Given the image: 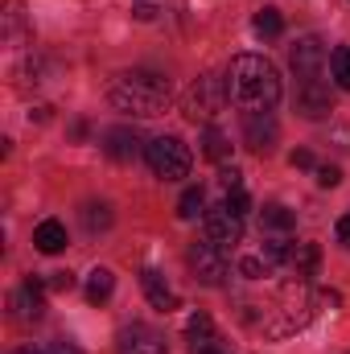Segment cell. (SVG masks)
<instances>
[{
  "label": "cell",
  "instance_id": "d590c367",
  "mask_svg": "<svg viewBox=\"0 0 350 354\" xmlns=\"http://www.w3.org/2000/svg\"><path fill=\"white\" fill-rule=\"evenodd\" d=\"M12 354H46V351H37V346H17Z\"/></svg>",
  "mask_w": 350,
  "mask_h": 354
},
{
  "label": "cell",
  "instance_id": "603a6c76",
  "mask_svg": "<svg viewBox=\"0 0 350 354\" xmlns=\"http://www.w3.org/2000/svg\"><path fill=\"white\" fill-rule=\"evenodd\" d=\"M185 338H190L194 346L214 342V322H210V313H194V317L185 322Z\"/></svg>",
  "mask_w": 350,
  "mask_h": 354
},
{
  "label": "cell",
  "instance_id": "52a82bcc",
  "mask_svg": "<svg viewBox=\"0 0 350 354\" xmlns=\"http://www.w3.org/2000/svg\"><path fill=\"white\" fill-rule=\"evenodd\" d=\"M202 239L227 252V248H235V243L243 239V218H235V214L219 202V206H210V210L202 214Z\"/></svg>",
  "mask_w": 350,
  "mask_h": 354
},
{
  "label": "cell",
  "instance_id": "277c9868",
  "mask_svg": "<svg viewBox=\"0 0 350 354\" xmlns=\"http://www.w3.org/2000/svg\"><path fill=\"white\" fill-rule=\"evenodd\" d=\"M231 103V95H227V79L223 75H202V79H194L190 91L181 95V111L198 124H210V120H219L223 115V107Z\"/></svg>",
  "mask_w": 350,
  "mask_h": 354
},
{
  "label": "cell",
  "instance_id": "6da1fadb",
  "mask_svg": "<svg viewBox=\"0 0 350 354\" xmlns=\"http://www.w3.org/2000/svg\"><path fill=\"white\" fill-rule=\"evenodd\" d=\"M227 95L235 107L243 111H272L280 103V71L264 58V54H235L231 66H227Z\"/></svg>",
  "mask_w": 350,
  "mask_h": 354
},
{
  "label": "cell",
  "instance_id": "4fadbf2b",
  "mask_svg": "<svg viewBox=\"0 0 350 354\" xmlns=\"http://www.w3.org/2000/svg\"><path fill=\"white\" fill-rule=\"evenodd\" d=\"M103 153H107L111 161H132V157L140 153V136H136L132 128H111V132L103 136Z\"/></svg>",
  "mask_w": 350,
  "mask_h": 354
},
{
  "label": "cell",
  "instance_id": "3957f363",
  "mask_svg": "<svg viewBox=\"0 0 350 354\" xmlns=\"http://www.w3.org/2000/svg\"><path fill=\"white\" fill-rule=\"evenodd\" d=\"M145 161H149L153 177H161V181H181V177H190V165H194L190 145L181 136H169V132L145 140Z\"/></svg>",
  "mask_w": 350,
  "mask_h": 354
},
{
  "label": "cell",
  "instance_id": "836d02e7",
  "mask_svg": "<svg viewBox=\"0 0 350 354\" xmlns=\"http://www.w3.org/2000/svg\"><path fill=\"white\" fill-rule=\"evenodd\" d=\"M46 354H83L75 342H54V346H46Z\"/></svg>",
  "mask_w": 350,
  "mask_h": 354
},
{
  "label": "cell",
  "instance_id": "ba28073f",
  "mask_svg": "<svg viewBox=\"0 0 350 354\" xmlns=\"http://www.w3.org/2000/svg\"><path fill=\"white\" fill-rule=\"evenodd\" d=\"M46 280H37V276H29L21 288H12V297H8V309H12V317L21 322V326H33V322H42V313H46Z\"/></svg>",
  "mask_w": 350,
  "mask_h": 354
},
{
  "label": "cell",
  "instance_id": "484cf974",
  "mask_svg": "<svg viewBox=\"0 0 350 354\" xmlns=\"http://www.w3.org/2000/svg\"><path fill=\"white\" fill-rule=\"evenodd\" d=\"M223 206H227V210H231L235 218H243V214L252 210V198H248V189H231V194L223 198Z\"/></svg>",
  "mask_w": 350,
  "mask_h": 354
},
{
  "label": "cell",
  "instance_id": "44dd1931",
  "mask_svg": "<svg viewBox=\"0 0 350 354\" xmlns=\"http://www.w3.org/2000/svg\"><path fill=\"white\" fill-rule=\"evenodd\" d=\"M202 210H206V189H202V185H190V189L177 198V218L190 223V218H198Z\"/></svg>",
  "mask_w": 350,
  "mask_h": 354
},
{
  "label": "cell",
  "instance_id": "d6a6232c",
  "mask_svg": "<svg viewBox=\"0 0 350 354\" xmlns=\"http://www.w3.org/2000/svg\"><path fill=\"white\" fill-rule=\"evenodd\" d=\"M132 17H136V21H153L157 8H153V4H132Z\"/></svg>",
  "mask_w": 350,
  "mask_h": 354
},
{
  "label": "cell",
  "instance_id": "5bb4252c",
  "mask_svg": "<svg viewBox=\"0 0 350 354\" xmlns=\"http://www.w3.org/2000/svg\"><path fill=\"white\" fill-rule=\"evenodd\" d=\"M33 243H37V252H42V256H58V252L66 248V227H62L58 218H46V223H37Z\"/></svg>",
  "mask_w": 350,
  "mask_h": 354
},
{
  "label": "cell",
  "instance_id": "9c48e42d",
  "mask_svg": "<svg viewBox=\"0 0 350 354\" xmlns=\"http://www.w3.org/2000/svg\"><path fill=\"white\" fill-rule=\"evenodd\" d=\"M120 354H169V342H165L161 330L132 322V326L120 330Z\"/></svg>",
  "mask_w": 350,
  "mask_h": 354
},
{
  "label": "cell",
  "instance_id": "5b68a950",
  "mask_svg": "<svg viewBox=\"0 0 350 354\" xmlns=\"http://www.w3.org/2000/svg\"><path fill=\"white\" fill-rule=\"evenodd\" d=\"M326 62H330V54H326V41H322L317 33L297 37V46L288 50V66H293V75H297L301 83H317V79L326 75Z\"/></svg>",
  "mask_w": 350,
  "mask_h": 354
},
{
  "label": "cell",
  "instance_id": "cb8c5ba5",
  "mask_svg": "<svg viewBox=\"0 0 350 354\" xmlns=\"http://www.w3.org/2000/svg\"><path fill=\"white\" fill-rule=\"evenodd\" d=\"M252 29H256L260 37H280V33H284V17H280L276 8H260V12L252 17Z\"/></svg>",
  "mask_w": 350,
  "mask_h": 354
},
{
  "label": "cell",
  "instance_id": "ffe728a7",
  "mask_svg": "<svg viewBox=\"0 0 350 354\" xmlns=\"http://www.w3.org/2000/svg\"><path fill=\"white\" fill-rule=\"evenodd\" d=\"M111 292H116V272L111 268H95L91 280H87V301L91 305H103Z\"/></svg>",
  "mask_w": 350,
  "mask_h": 354
},
{
  "label": "cell",
  "instance_id": "8fae6325",
  "mask_svg": "<svg viewBox=\"0 0 350 354\" xmlns=\"http://www.w3.org/2000/svg\"><path fill=\"white\" fill-rule=\"evenodd\" d=\"M276 140H280V128H276V120H272L268 111H248V115H243V145H248V149L272 153Z\"/></svg>",
  "mask_w": 350,
  "mask_h": 354
},
{
  "label": "cell",
  "instance_id": "1f68e13d",
  "mask_svg": "<svg viewBox=\"0 0 350 354\" xmlns=\"http://www.w3.org/2000/svg\"><path fill=\"white\" fill-rule=\"evenodd\" d=\"M334 235H338V243H342V248H350V210L342 214V218H338V227H334Z\"/></svg>",
  "mask_w": 350,
  "mask_h": 354
},
{
  "label": "cell",
  "instance_id": "4dcf8cb0",
  "mask_svg": "<svg viewBox=\"0 0 350 354\" xmlns=\"http://www.w3.org/2000/svg\"><path fill=\"white\" fill-rule=\"evenodd\" d=\"M288 165H293V169H317V161H313L309 149H297V153L288 157Z\"/></svg>",
  "mask_w": 350,
  "mask_h": 354
},
{
  "label": "cell",
  "instance_id": "e575fe53",
  "mask_svg": "<svg viewBox=\"0 0 350 354\" xmlns=\"http://www.w3.org/2000/svg\"><path fill=\"white\" fill-rule=\"evenodd\" d=\"M194 354H223L214 342H202V346H194Z\"/></svg>",
  "mask_w": 350,
  "mask_h": 354
},
{
  "label": "cell",
  "instance_id": "9a60e30c",
  "mask_svg": "<svg viewBox=\"0 0 350 354\" xmlns=\"http://www.w3.org/2000/svg\"><path fill=\"white\" fill-rule=\"evenodd\" d=\"M297 227V214L288 210V206H280V202H268L260 210V231H268V235H288Z\"/></svg>",
  "mask_w": 350,
  "mask_h": 354
},
{
  "label": "cell",
  "instance_id": "f546056e",
  "mask_svg": "<svg viewBox=\"0 0 350 354\" xmlns=\"http://www.w3.org/2000/svg\"><path fill=\"white\" fill-rule=\"evenodd\" d=\"M46 284H50L54 292H71V288H75V272H54Z\"/></svg>",
  "mask_w": 350,
  "mask_h": 354
},
{
  "label": "cell",
  "instance_id": "2e32d148",
  "mask_svg": "<svg viewBox=\"0 0 350 354\" xmlns=\"http://www.w3.org/2000/svg\"><path fill=\"white\" fill-rule=\"evenodd\" d=\"M25 33H29L25 4H21V0H8V4H4V41H8V46H21Z\"/></svg>",
  "mask_w": 350,
  "mask_h": 354
},
{
  "label": "cell",
  "instance_id": "4316f807",
  "mask_svg": "<svg viewBox=\"0 0 350 354\" xmlns=\"http://www.w3.org/2000/svg\"><path fill=\"white\" fill-rule=\"evenodd\" d=\"M239 272H243L248 280H260V276H268V264H264L260 256H243V260H239Z\"/></svg>",
  "mask_w": 350,
  "mask_h": 354
},
{
  "label": "cell",
  "instance_id": "e0dca14e",
  "mask_svg": "<svg viewBox=\"0 0 350 354\" xmlns=\"http://www.w3.org/2000/svg\"><path fill=\"white\" fill-rule=\"evenodd\" d=\"M317 264H322V248H317V243H293V260H288V268H293L301 280H309V276L317 272Z\"/></svg>",
  "mask_w": 350,
  "mask_h": 354
},
{
  "label": "cell",
  "instance_id": "f1b7e54d",
  "mask_svg": "<svg viewBox=\"0 0 350 354\" xmlns=\"http://www.w3.org/2000/svg\"><path fill=\"white\" fill-rule=\"evenodd\" d=\"M338 181H342V169L338 165H317V185L322 189H334Z\"/></svg>",
  "mask_w": 350,
  "mask_h": 354
},
{
  "label": "cell",
  "instance_id": "7a4b0ae2",
  "mask_svg": "<svg viewBox=\"0 0 350 354\" xmlns=\"http://www.w3.org/2000/svg\"><path fill=\"white\" fill-rule=\"evenodd\" d=\"M169 79H161L157 71H128V75H116L111 87H107V99L116 111L124 115H136V120H153L169 107Z\"/></svg>",
  "mask_w": 350,
  "mask_h": 354
},
{
  "label": "cell",
  "instance_id": "83f0119b",
  "mask_svg": "<svg viewBox=\"0 0 350 354\" xmlns=\"http://www.w3.org/2000/svg\"><path fill=\"white\" fill-rule=\"evenodd\" d=\"M219 185H223L227 194H231V189H243V174H239L235 165H223V169H219Z\"/></svg>",
  "mask_w": 350,
  "mask_h": 354
},
{
  "label": "cell",
  "instance_id": "7c38bea8",
  "mask_svg": "<svg viewBox=\"0 0 350 354\" xmlns=\"http://www.w3.org/2000/svg\"><path fill=\"white\" fill-rule=\"evenodd\" d=\"M140 288H145L149 305H153V309H161V313H169V309L181 305V301H177V292L169 288V280H165L157 268H145V272H140Z\"/></svg>",
  "mask_w": 350,
  "mask_h": 354
},
{
  "label": "cell",
  "instance_id": "7402d4cb",
  "mask_svg": "<svg viewBox=\"0 0 350 354\" xmlns=\"http://www.w3.org/2000/svg\"><path fill=\"white\" fill-rule=\"evenodd\" d=\"M111 223H116V218H111V206H107V202H87V206H83V227H87L91 235H95V231H111Z\"/></svg>",
  "mask_w": 350,
  "mask_h": 354
},
{
  "label": "cell",
  "instance_id": "8992f818",
  "mask_svg": "<svg viewBox=\"0 0 350 354\" xmlns=\"http://www.w3.org/2000/svg\"><path fill=\"white\" fill-rule=\"evenodd\" d=\"M190 272H194V280H198V284L219 288V284L227 280V272H231V264H227V252L202 239L198 248H190Z\"/></svg>",
  "mask_w": 350,
  "mask_h": 354
},
{
  "label": "cell",
  "instance_id": "d6986e66",
  "mask_svg": "<svg viewBox=\"0 0 350 354\" xmlns=\"http://www.w3.org/2000/svg\"><path fill=\"white\" fill-rule=\"evenodd\" d=\"M260 260L268 268H288V260H293V243L284 239V235H268L260 248Z\"/></svg>",
  "mask_w": 350,
  "mask_h": 354
},
{
  "label": "cell",
  "instance_id": "ac0fdd59",
  "mask_svg": "<svg viewBox=\"0 0 350 354\" xmlns=\"http://www.w3.org/2000/svg\"><path fill=\"white\" fill-rule=\"evenodd\" d=\"M202 157H206V161H214V165H223V161L231 157V140H227V132H219L214 124L202 132Z\"/></svg>",
  "mask_w": 350,
  "mask_h": 354
},
{
  "label": "cell",
  "instance_id": "30bf717a",
  "mask_svg": "<svg viewBox=\"0 0 350 354\" xmlns=\"http://www.w3.org/2000/svg\"><path fill=\"white\" fill-rule=\"evenodd\" d=\"M293 103H297V115H305V120H326V115L334 111V91L326 87L322 79H317V83H301Z\"/></svg>",
  "mask_w": 350,
  "mask_h": 354
},
{
  "label": "cell",
  "instance_id": "d4e9b609",
  "mask_svg": "<svg viewBox=\"0 0 350 354\" xmlns=\"http://www.w3.org/2000/svg\"><path fill=\"white\" fill-rule=\"evenodd\" d=\"M330 75H334L338 91L350 95V46H338V50L330 54Z\"/></svg>",
  "mask_w": 350,
  "mask_h": 354
}]
</instances>
